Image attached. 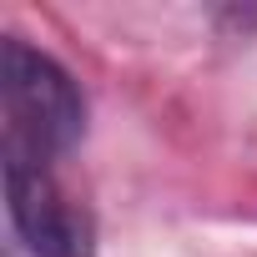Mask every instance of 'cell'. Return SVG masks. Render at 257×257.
I'll use <instances>...</instances> for the list:
<instances>
[{
    "label": "cell",
    "instance_id": "obj_1",
    "mask_svg": "<svg viewBox=\"0 0 257 257\" xmlns=\"http://www.w3.org/2000/svg\"><path fill=\"white\" fill-rule=\"evenodd\" d=\"M86 137V96L76 76L41 46L0 41V152L6 162L51 167Z\"/></svg>",
    "mask_w": 257,
    "mask_h": 257
},
{
    "label": "cell",
    "instance_id": "obj_2",
    "mask_svg": "<svg viewBox=\"0 0 257 257\" xmlns=\"http://www.w3.org/2000/svg\"><path fill=\"white\" fill-rule=\"evenodd\" d=\"M6 207H11L21 242L36 257H91L96 252L91 212L56 182L51 167L6 162Z\"/></svg>",
    "mask_w": 257,
    "mask_h": 257
}]
</instances>
